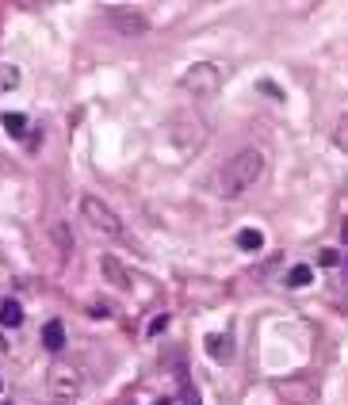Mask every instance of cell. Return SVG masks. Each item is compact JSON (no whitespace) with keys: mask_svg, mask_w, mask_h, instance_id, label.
<instances>
[{"mask_svg":"<svg viewBox=\"0 0 348 405\" xmlns=\"http://www.w3.org/2000/svg\"><path fill=\"white\" fill-rule=\"evenodd\" d=\"M260 176H264V153H260V149H241L238 157L226 161L222 176H218V195L222 199L245 195Z\"/></svg>","mask_w":348,"mask_h":405,"instance_id":"6da1fadb","label":"cell"},{"mask_svg":"<svg viewBox=\"0 0 348 405\" xmlns=\"http://www.w3.org/2000/svg\"><path fill=\"white\" fill-rule=\"evenodd\" d=\"M81 215L88 218V226L96 233H104V237H123V222H119V215L104 203V199H96V195H84L81 199Z\"/></svg>","mask_w":348,"mask_h":405,"instance_id":"7a4b0ae2","label":"cell"},{"mask_svg":"<svg viewBox=\"0 0 348 405\" xmlns=\"http://www.w3.org/2000/svg\"><path fill=\"white\" fill-rule=\"evenodd\" d=\"M180 84L188 92H195V96H211V92L222 84V73H218V66H207V61H199V66H191L188 73L180 77Z\"/></svg>","mask_w":348,"mask_h":405,"instance_id":"3957f363","label":"cell"},{"mask_svg":"<svg viewBox=\"0 0 348 405\" xmlns=\"http://www.w3.org/2000/svg\"><path fill=\"white\" fill-rule=\"evenodd\" d=\"M108 19L119 34H146V16H138L134 8H111Z\"/></svg>","mask_w":348,"mask_h":405,"instance_id":"277c9868","label":"cell"},{"mask_svg":"<svg viewBox=\"0 0 348 405\" xmlns=\"http://www.w3.org/2000/svg\"><path fill=\"white\" fill-rule=\"evenodd\" d=\"M50 386H54V394L73 397L77 390H81V382H77V371H73V367H54V375H50Z\"/></svg>","mask_w":348,"mask_h":405,"instance_id":"5b68a950","label":"cell"},{"mask_svg":"<svg viewBox=\"0 0 348 405\" xmlns=\"http://www.w3.org/2000/svg\"><path fill=\"white\" fill-rule=\"evenodd\" d=\"M42 344H46L50 352H61V348H66V325H61L58 317L42 325Z\"/></svg>","mask_w":348,"mask_h":405,"instance_id":"8992f818","label":"cell"},{"mask_svg":"<svg viewBox=\"0 0 348 405\" xmlns=\"http://www.w3.org/2000/svg\"><path fill=\"white\" fill-rule=\"evenodd\" d=\"M99 268H104V275H108V283H115L119 290H126V287H130V275H126V268L119 264L115 257H104V260H99Z\"/></svg>","mask_w":348,"mask_h":405,"instance_id":"52a82bcc","label":"cell"},{"mask_svg":"<svg viewBox=\"0 0 348 405\" xmlns=\"http://www.w3.org/2000/svg\"><path fill=\"white\" fill-rule=\"evenodd\" d=\"M19 322H23V306H19L16 298H4V302H0V325H4V329H16Z\"/></svg>","mask_w":348,"mask_h":405,"instance_id":"ba28073f","label":"cell"},{"mask_svg":"<svg viewBox=\"0 0 348 405\" xmlns=\"http://www.w3.org/2000/svg\"><path fill=\"white\" fill-rule=\"evenodd\" d=\"M203 344H207V352L218 359V364H226V359H230V340H226V337H218V333H211V337L203 340Z\"/></svg>","mask_w":348,"mask_h":405,"instance_id":"9c48e42d","label":"cell"},{"mask_svg":"<svg viewBox=\"0 0 348 405\" xmlns=\"http://www.w3.org/2000/svg\"><path fill=\"white\" fill-rule=\"evenodd\" d=\"M0 123H4V130H8L12 138H23V134H27V119L19 115V111H4V119H0Z\"/></svg>","mask_w":348,"mask_h":405,"instance_id":"30bf717a","label":"cell"},{"mask_svg":"<svg viewBox=\"0 0 348 405\" xmlns=\"http://www.w3.org/2000/svg\"><path fill=\"white\" fill-rule=\"evenodd\" d=\"M310 279H314V268L310 264H295L287 272V287H310Z\"/></svg>","mask_w":348,"mask_h":405,"instance_id":"8fae6325","label":"cell"},{"mask_svg":"<svg viewBox=\"0 0 348 405\" xmlns=\"http://www.w3.org/2000/svg\"><path fill=\"white\" fill-rule=\"evenodd\" d=\"M238 245L245 248V253H257V248L264 245V233H260V230H241L238 233Z\"/></svg>","mask_w":348,"mask_h":405,"instance_id":"7c38bea8","label":"cell"},{"mask_svg":"<svg viewBox=\"0 0 348 405\" xmlns=\"http://www.w3.org/2000/svg\"><path fill=\"white\" fill-rule=\"evenodd\" d=\"M19 84V73L16 66H0V92H12Z\"/></svg>","mask_w":348,"mask_h":405,"instance_id":"4fadbf2b","label":"cell"},{"mask_svg":"<svg viewBox=\"0 0 348 405\" xmlns=\"http://www.w3.org/2000/svg\"><path fill=\"white\" fill-rule=\"evenodd\" d=\"M333 141H337V149H340V153H348V115H340L337 130H333Z\"/></svg>","mask_w":348,"mask_h":405,"instance_id":"5bb4252c","label":"cell"},{"mask_svg":"<svg viewBox=\"0 0 348 405\" xmlns=\"http://www.w3.org/2000/svg\"><path fill=\"white\" fill-rule=\"evenodd\" d=\"M337 264H340L337 248H322V253H318V268H337Z\"/></svg>","mask_w":348,"mask_h":405,"instance_id":"9a60e30c","label":"cell"},{"mask_svg":"<svg viewBox=\"0 0 348 405\" xmlns=\"http://www.w3.org/2000/svg\"><path fill=\"white\" fill-rule=\"evenodd\" d=\"M257 88H260V92H268V96H276V99H283V92H280V88H276V84H272V81H260V84H257Z\"/></svg>","mask_w":348,"mask_h":405,"instance_id":"2e32d148","label":"cell"},{"mask_svg":"<svg viewBox=\"0 0 348 405\" xmlns=\"http://www.w3.org/2000/svg\"><path fill=\"white\" fill-rule=\"evenodd\" d=\"M184 405H199V394L191 386H184Z\"/></svg>","mask_w":348,"mask_h":405,"instance_id":"e0dca14e","label":"cell"},{"mask_svg":"<svg viewBox=\"0 0 348 405\" xmlns=\"http://www.w3.org/2000/svg\"><path fill=\"white\" fill-rule=\"evenodd\" d=\"M165 325H168V317H165V314H161V317H153V325H149V333H161V329H165Z\"/></svg>","mask_w":348,"mask_h":405,"instance_id":"ac0fdd59","label":"cell"},{"mask_svg":"<svg viewBox=\"0 0 348 405\" xmlns=\"http://www.w3.org/2000/svg\"><path fill=\"white\" fill-rule=\"evenodd\" d=\"M340 272H345V275H340V287H345V298H348V260L340 264Z\"/></svg>","mask_w":348,"mask_h":405,"instance_id":"d6986e66","label":"cell"},{"mask_svg":"<svg viewBox=\"0 0 348 405\" xmlns=\"http://www.w3.org/2000/svg\"><path fill=\"white\" fill-rule=\"evenodd\" d=\"M340 237H345V245H348V222H345V226H340Z\"/></svg>","mask_w":348,"mask_h":405,"instance_id":"ffe728a7","label":"cell"},{"mask_svg":"<svg viewBox=\"0 0 348 405\" xmlns=\"http://www.w3.org/2000/svg\"><path fill=\"white\" fill-rule=\"evenodd\" d=\"M157 405H168V402H157Z\"/></svg>","mask_w":348,"mask_h":405,"instance_id":"44dd1931","label":"cell"}]
</instances>
